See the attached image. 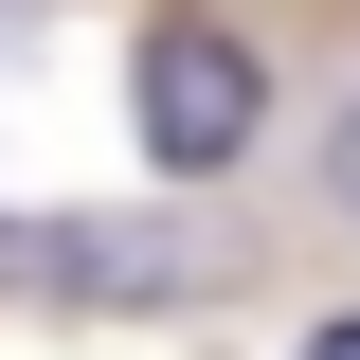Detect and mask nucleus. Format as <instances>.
<instances>
[{"label": "nucleus", "instance_id": "obj_1", "mask_svg": "<svg viewBox=\"0 0 360 360\" xmlns=\"http://www.w3.org/2000/svg\"><path fill=\"white\" fill-rule=\"evenodd\" d=\"M252 108L270 90H252V54H234L217 18H162V37H144V144H162L180 180H217L234 144H252Z\"/></svg>", "mask_w": 360, "mask_h": 360}, {"label": "nucleus", "instance_id": "obj_2", "mask_svg": "<svg viewBox=\"0 0 360 360\" xmlns=\"http://www.w3.org/2000/svg\"><path fill=\"white\" fill-rule=\"evenodd\" d=\"M18 288H180V234H0Z\"/></svg>", "mask_w": 360, "mask_h": 360}, {"label": "nucleus", "instance_id": "obj_3", "mask_svg": "<svg viewBox=\"0 0 360 360\" xmlns=\"http://www.w3.org/2000/svg\"><path fill=\"white\" fill-rule=\"evenodd\" d=\"M307 360H360V307H342V324H307Z\"/></svg>", "mask_w": 360, "mask_h": 360}, {"label": "nucleus", "instance_id": "obj_4", "mask_svg": "<svg viewBox=\"0 0 360 360\" xmlns=\"http://www.w3.org/2000/svg\"><path fill=\"white\" fill-rule=\"evenodd\" d=\"M342 217H360V127H342Z\"/></svg>", "mask_w": 360, "mask_h": 360}]
</instances>
